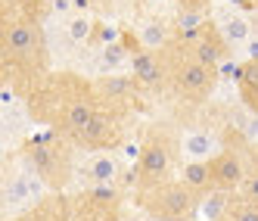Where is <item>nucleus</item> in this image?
<instances>
[{
    "label": "nucleus",
    "instance_id": "obj_1",
    "mask_svg": "<svg viewBox=\"0 0 258 221\" xmlns=\"http://www.w3.org/2000/svg\"><path fill=\"white\" fill-rule=\"evenodd\" d=\"M0 50H4V78H10V84L28 97L47 78L44 22L22 19V16H4Z\"/></svg>",
    "mask_w": 258,
    "mask_h": 221
},
{
    "label": "nucleus",
    "instance_id": "obj_2",
    "mask_svg": "<svg viewBox=\"0 0 258 221\" xmlns=\"http://www.w3.org/2000/svg\"><path fill=\"white\" fill-rule=\"evenodd\" d=\"M87 90H94V81H84L81 75H72V72H56V75H47V78L28 94V116H31V122L53 128V125H56V119H59L81 94H87Z\"/></svg>",
    "mask_w": 258,
    "mask_h": 221
},
{
    "label": "nucleus",
    "instance_id": "obj_3",
    "mask_svg": "<svg viewBox=\"0 0 258 221\" xmlns=\"http://www.w3.org/2000/svg\"><path fill=\"white\" fill-rule=\"evenodd\" d=\"M180 137L171 131L168 125H153L150 131H146V137L140 140V156H137V184L134 187H153V184L159 181H168L174 162L180 156Z\"/></svg>",
    "mask_w": 258,
    "mask_h": 221
},
{
    "label": "nucleus",
    "instance_id": "obj_4",
    "mask_svg": "<svg viewBox=\"0 0 258 221\" xmlns=\"http://www.w3.org/2000/svg\"><path fill=\"white\" fill-rule=\"evenodd\" d=\"M199 196L183 181H159L137 190V206L153 221H196Z\"/></svg>",
    "mask_w": 258,
    "mask_h": 221
},
{
    "label": "nucleus",
    "instance_id": "obj_5",
    "mask_svg": "<svg viewBox=\"0 0 258 221\" xmlns=\"http://www.w3.org/2000/svg\"><path fill=\"white\" fill-rule=\"evenodd\" d=\"M62 140L66 137L50 131L47 137H31L25 143V150L19 153L22 165H28L50 190H62L72 181V153Z\"/></svg>",
    "mask_w": 258,
    "mask_h": 221
},
{
    "label": "nucleus",
    "instance_id": "obj_6",
    "mask_svg": "<svg viewBox=\"0 0 258 221\" xmlns=\"http://www.w3.org/2000/svg\"><path fill=\"white\" fill-rule=\"evenodd\" d=\"M127 116H131V109L124 106H112V103H100L97 116L90 119V125L84 131L72 140L75 146L81 150H97V153H109L121 146L124 140V125H127Z\"/></svg>",
    "mask_w": 258,
    "mask_h": 221
},
{
    "label": "nucleus",
    "instance_id": "obj_7",
    "mask_svg": "<svg viewBox=\"0 0 258 221\" xmlns=\"http://www.w3.org/2000/svg\"><path fill=\"white\" fill-rule=\"evenodd\" d=\"M218 78H221L218 66L196 63L190 53H187V57L180 60V66H174L168 84H171V90H174V97L187 100V103H206V100L215 94Z\"/></svg>",
    "mask_w": 258,
    "mask_h": 221
},
{
    "label": "nucleus",
    "instance_id": "obj_8",
    "mask_svg": "<svg viewBox=\"0 0 258 221\" xmlns=\"http://www.w3.org/2000/svg\"><path fill=\"white\" fill-rule=\"evenodd\" d=\"M47 190L50 187L28 169V165H22V169H10L7 178H4V215L7 218L22 215L25 209L34 206V202H41L47 196Z\"/></svg>",
    "mask_w": 258,
    "mask_h": 221
},
{
    "label": "nucleus",
    "instance_id": "obj_9",
    "mask_svg": "<svg viewBox=\"0 0 258 221\" xmlns=\"http://www.w3.org/2000/svg\"><path fill=\"white\" fill-rule=\"evenodd\" d=\"M209 169H212L215 190H230V193H236L239 184H243L246 175H249V162H246V156H243L239 146H224L221 153H215L209 159Z\"/></svg>",
    "mask_w": 258,
    "mask_h": 221
},
{
    "label": "nucleus",
    "instance_id": "obj_10",
    "mask_svg": "<svg viewBox=\"0 0 258 221\" xmlns=\"http://www.w3.org/2000/svg\"><path fill=\"white\" fill-rule=\"evenodd\" d=\"M131 75L150 90H159L165 81H171V63L165 57V50H150L143 47L131 57Z\"/></svg>",
    "mask_w": 258,
    "mask_h": 221
},
{
    "label": "nucleus",
    "instance_id": "obj_11",
    "mask_svg": "<svg viewBox=\"0 0 258 221\" xmlns=\"http://www.w3.org/2000/svg\"><path fill=\"white\" fill-rule=\"evenodd\" d=\"M230 44H227V38L221 34V28H218V22L215 19H209L206 22V28L199 31V38L193 41V44H187V53L196 60V63H206V66H221L227 57H230Z\"/></svg>",
    "mask_w": 258,
    "mask_h": 221
},
{
    "label": "nucleus",
    "instance_id": "obj_12",
    "mask_svg": "<svg viewBox=\"0 0 258 221\" xmlns=\"http://www.w3.org/2000/svg\"><path fill=\"white\" fill-rule=\"evenodd\" d=\"M143 84L134 78V75H118V72H112V75H100L94 81V90H97V97L103 103H112V106H124V109H131L137 106V90Z\"/></svg>",
    "mask_w": 258,
    "mask_h": 221
},
{
    "label": "nucleus",
    "instance_id": "obj_13",
    "mask_svg": "<svg viewBox=\"0 0 258 221\" xmlns=\"http://www.w3.org/2000/svg\"><path fill=\"white\" fill-rule=\"evenodd\" d=\"M209 22V7H180L171 25L174 44H193L199 38V31Z\"/></svg>",
    "mask_w": 258,
    "mask_h": 221
},
{
    "label": "nucleus",
    "instance_id": "obj_14",
    "mask_svg": "<svg viewBox=\"0 0 258 221\" xmlns=\"http://www.w3.org/2000/svg\"><path fill=\"white\" fill-rule=\"evenodd\" d=\"M221 137L212 128H190L183 134V156L187 159H212L215 153H221Z\"/></svg>",
    "mask_w": 258,
    "mask_h": 221
},
{
    "label": "nucleus",
    "instance_id": "obj_15",
    "mask_svg": "<svg viewBox=\"0 0 258 221\" xmlns=\"http://www.w3.org/2000/svg\"><path fill=\"white\" fill-rule=\"evenodd\" d=\"M218 28H221V34L227 38L230 47H239V44H246V41L252 38L255 19H252L249 13H243V10H227V13L218 19Z\"/></svg>",
    "mask_w": 258,
    "mask_h": 221
},
{
    "label": "nucleus",
    "instance_id": "obj_16",
    "mask_svg": "<svg viewBox=\"0 0 258 221\" xmlns=\"http://www.w3.org/2000/svg\"><path fill=\"white\" fill-rule=\"evenodd\" d=\"M236 87H239V100H243V109L252 116H258V57H249L239 69V78H236Z\"/></svg>",
    "mask_w": 258,
    "mask_h": 221
},
{
    "label": "nucleus",
    "instance_id": "obj_17",
    "mask_svg": "<svg viewBox=\"0 0 258 221\" xmlns=\"http://www.w3.org/2000/svg\"><path fill=\"white\" fill-rule=\"evenodd\" d=\"M180 181L202 199L206 193L215 190L212 184V169H209V159H187V165L180 169Z\"/></svg>",
    "mask_w": 258,
    "mask_h": 221
},
{
    "label": "nucleus",
    "instance_id": "obj_18",
    "mask_svg": "<svg viewBox=\"0 0 258 221\" xmlns=\"http://www.w3.org/2000/svg\"><path fill=\"white\" fill-rule=\"evenodd\" d=\"M131 47H127L124 41H115V44H106L94 53V66L100 75H112V72H118L124 63H131Z\"/></svg>",
    "mask_w": 258,
    "mask_h": 221
},
{
    "label": "nucleus",
    "instance_id": "obj_19",
    "mask_svg": "<svg viewBox=\"0 0 258 221\" xmlns=\"http://www.w3.org/2000/svg\"><path fill=\"white\" fill-rule=\"evenodd\" d=\"M115 178H121V162L112 150L97 153L87 162V181L90 184H115Z\"/></svg>",
    "mask_w": 258,
    "mask_h": 221
},
{
    "label": "nucleus",
    "instance_id": "obj_20",
    "mask_svg": "<svg viewBox=\"0 0 258 221\" xmlns=\"http://www.w3.org/2000/svg\"><path fill=\"white\" fill-rule=\"evenodd\" d=\"M230 202H233V193L230 190H212V193H206V196H202V202H199L202 221H221V218H224V212L230 209Z\"/></svg>",
    "mask_w": 258,
    "mask_h": 221
},
{
    "label": "nucleus",
    "instance_id": "obj_21",
    "mask_svg": "<svg viewBox=\"0 0 258 221\" xmlns=\"http://www.w3.org/2000/svg\"><path fill=\"white\" fill-rule=\"evenodd\" d=\"M62 31H66V41L75 44V47L90 44V34H94V19H87V13H72L69 19H66V25H62Z\"/></svg>",
    "mask_w": 258,
    "mask_h": 221
},
{
    "label": "nucleus",
    "instance_id": "obj_22",
    "mask_svg": "<svg viewBox=\"0 0 258 221\" xmlns=\"http://www.w3.org/2000/svg\"><path fill=\"white\" fill-rule=\"evenodd\" d=\"M62 206H66L62 199H41V202H34L31 209H25L22 215H16L10 221H59Z\"/></svg>",
    "mask_w": 258,
    "mask_h": 221
},
{
    "label": "nucleus",
    "instance_id": "obj_23",
    "mask_svg": "<svg viewBox=\"0 0 258 221\" xmlns=\"http://www.w3.org/2000/svg\"><path fill=\"white\" fill-rule=\"evenodd\" d=\"M137 38L143 47H150V50H162V47H168L171 38H168V28H165L159 19H150V22H143L137 28Z\"/></svg>",
    "mask_w": 258,
    "mask_h": 221
},
{
    "label": "nucleus",
    "instance_id": "obj_24",
    "mask_svg": "<svg viewBox=\"0 0 258 221\" xmlns=\"http://www.w3.org/2000/svg\"><path fill=\"white\" fill-rule=\"evenodd\" d=\"M121 31H124V28H115V25H109L106 19H97V22H94V34H90V44H87V47L100 50V47H106V44H115V41H121Z\"/></svg>",
    "mask_w": 258,
    "mask_h": 221
},
{
    "label": "nucleus",
    "instance_id": "obj_25",
    "mask_svg": "<svg viewBox=\"0 0 258 221\" xmlns=\"http://www.w3.org/2000/svg\"><path fill=\"white\" fill-rule=\"evenodd\" d=\"M221 221H258V202L255 199H233L230 209L224 212V218Z\"/></svg>",
    "mask_w": 258,
    "mask_h": 221
},
{
    "label": "nucleus",
    "instance_id": "obj_26",
    "mask_svg": "<svg viewBox=\"0 0 258 221\" xmlns=\"http://www.w3.org/2000/svg\"><path fill=\"white\" fill-rule=\"evenodd\" d=\"M239 196L258 202V172H249V175H246V181L239 184Z\"/></svg>",
    "mask_w": 258,
    "mask_h": 221
},
{
    "label": "nucleus",
    "instance_id": "obj_27",
    "mask_svg": "<svg viewBox=\"0 0 258 221\" xmlns=\"http://www.w3.org/2000/svg\"><path fill=\"white\" fill-rule=\"evenodd\" d=\"M87 7H90V10H97V13H103V16H106L109 10H112V0H87Z\"/></svg>",
    "mask_w": 258,
    "mask_h": 221
},
{
    "label": "nucleus",
    "instance_id": "obj_28",
    "mask_svg": "<svg viewBox=\"0 0 258 221\" xmlns=\"http://www.w3.org/2000/svg\"><path fill=\"white\" fill-rule=\"evenodd\" d=\"M230 4H233V10H243V13H255V4H258V0H230Z\"/></svg>",
    "mask_w": 258,
    "mask_h": 221
},
{
    "label": "nucleus",
    "instance_id": "obj_29",
    "mask_svg": "<svg viewBox=\"0 0 258 221\" xmlns=\"http://www.w3.org/2000/svg\"><path fill=\"white\" fill-rule=\"evenodd\" d=\"M252 19H255V28H258V4H255V13H252Z\"/></svg>",
    "mask_w": 258,
    "mask_h": 221
}]
</instances>
